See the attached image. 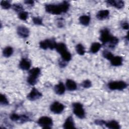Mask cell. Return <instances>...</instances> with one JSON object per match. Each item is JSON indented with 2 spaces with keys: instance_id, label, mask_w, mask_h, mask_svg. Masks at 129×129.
Listing matches in <instances>:
<instances>
[{
  "instance_id": "obj_26",
  "label": "cell",
  "mask_w": 129,
  "mask_h": 129,
  "mask_svg": "<svg viewBox=\"0 0 129 129\" xmlns=\"http://www.w3.org/2000/svg\"><path fill=\"white\" fill-rule=\"evenodd\" d=\"M102 56H103L104 58H106V59L110 60L114 55L111 52L107 50H105L102 52Z\"/></svg>"
},
{
  "instance_id": "obj_6",
  "label": "cell",
  "mask_w": 129,
  "mask_h": 129,
  "mask_svg": "<svg viewBox=\"0 0 129 129\" xmlns=\"http://www.w3.org/2000/svg\"><path fill=\"white\" fill-rule=\"evenodd\" d=\"M57 42H56L54 38L46 39L42 40L39 42V47L44 50H46L47 49H55L56 45Z\"/></svg>"
},
{
  "instance_id": "obj_22",
  "label": "cell",
  "mask_w": 129,
  "mask_h": 129,
  "mask_svg": "<svg viewBox=\"0 0 129 129\" xmlns=\"http://www.w3.org/2000/svg\"><path fill=\"white\" fill-rule=\"evenodd\" d=\"M14 50L13 48L11 46H8L4 48L3 51V54L5 57H10L13 53Z\"/></svg>"
},
{
  "instance_id": "obj_31",
  "label": "cell",
  "mask_w": 129,
  "mask_h": 129,
  "mask_svg": "<svg viewBox=\"0 0 129 129\" xmlns=\"http://www.w3.org/2000/svg\"><path fill=\"white\" fill-rule=\"evenodd\" d=\"M81 85L83 88L88 89V88H90L92 86V83L90 80L87 79V80H84L81 83Z\"/></svg>"
},
{
  "instance_id": "obj_30",
  "label": "cell",
  "mask_w": 129,
  "mask_h": 129,
  "mask_svg": "<svg viewBox=\"0 0 129 129\" xmlns=\"http://www.w3.org/2000/svg\"><path fill=\"white\" fill-rule=\"evenodd\" d=\"M0 104L2 105H7L9 104V101L5 94H1L0 95Z\"/></svg>"
},
{
  "instance_id": "obj_33",
  "label": "cell",
  "mask_w": 129,
  "mask_h": 129,
  "mask_svg": "<svg viewBox=\"0 0 129 129\" xmlns=\"http://www.w3.org/2000/svg\"><path fill=\"white\" fill-rule=\"evenodd\" d=\"M32 21L35 25H41L43 24V20L42 18L38 17H34L32 19Z\"/></svg>"
},
{
  "instance_id": "obj_34",
  "label": "cell",
  "mask_w": 129,
  "mask_h": 129,
  "mask_svg": "<svg viewBox=\"0 0 129 129\" xmlns=\"http://www.w3.org/2000/svg\"><path fill=\"white\" fill-rule=\"evenodd\" d=\"M20 115H19L17 113H12L10 116V118L12 121H19V119H20Z\"/></svg>"
},
{
  "instance_id": "obj_1",
  "label": "cell",
  "mask_w": 129,
  "mask_h": 129,
  "mask_svg": "<svg viewBox=\"0 0 129 129\" xmlns=\"http://www.w3.org/2000/svg\"><path fill=\"white\" fill-rule=\"evenodd\" d=\"M70 8V4L67 1H63L58 4H49L45 5V11L50 14L59 15L67 13Z\"/></svg>"
},
{
  "instance_id": "obj_8",
  "label": "cell",
  "mask_w": 129,
  "mask_h": 129,
  "mask_svg": "<svg viewBox=\"0 0 129 129\" xmlns=\"http://www.w3.org/2000/svg\"><path fill=\"white\" fill-rule=\"evenodd\" d=\"M112 35L107 28H104L100 31L99 40L102 44L108 43Z\"/></svg>"
},
{
  "instance_id": "obj_2",
  "label": "cell",
  "mask_w": 129,
  "mask_h": 129,
  "mask_svg": "<svg viewBox=\"0 0 129 129\" xmlns=\"http://www.w3.org/2000/svg\"><path fill=\"white\" fill-rule=\"evenodd\" d=\"M41 70L38 67L33 68L29 71L27 81L30 85H35L38 81V78L40 75Z\"/></svg>"
},
{
  "instance_id": "obj_5",
  "label": "cell",
  "mask_w": 129,
  "mask_h": 129,
  "mask_svg": "<svg viewBox=\"0 0 129 129\" xmlns=\"http://www.w3.org/2000/svg\"><path fill=\"white\" fill-rule=\"evenodd\" d=\"M37 123L43 128H51L53 124L52 119L47 116H43L39 118Z\"/></svg>"
},
{
  "instance_id": "obj_13",
  "label": "cell",
  "mask_w": 129,
  "mask_h": 129,
  "mask_svg": "<svg viewBox=\"0 0 129 129\" xmlns=\"http://www.w3.org/2000/svg\"><path fill=\"white\" fill-rule=\"evenodd\" d=\"M107 4L110 6H112L115 7L116 9H120L124 7V3L123 1L120 0H108L106 1Z\"/></svg>"
},
{
  "instance_id": "obj_20",
  "label": "cell",
  "mask_w": 129,
  "mask_h": 129,
  "mask_svg": "<svg viewBox=\"0 0 129 129\" xmlns=\"http://www.w3.org/2000/svg\"><path fill=\"white\" fill-rule=\"evenodd\" d=\"M101 46H102V44L99 42H93L91 45V46L90 48V51L93 54L96 53L99 51V50L101 47Z\"/></svg>"
},
{
  "instance_id": "obj_18",
  "label": "cell",
  "mask_w": 129,
  "mask_h": 129,
  "mask_svg": "<svg viewBox=\"0 0 129 129\" xmlns=\"http://www.w3.org/2000/svg\"><path fill=\"white\" fill-rule=\"evenodd\" d=\"M67 89L70 91H74L77 89V83L72 79H67L66 82Z\"/></svg>"
},
{
  "instance_id": "obj_9",
  "label": "cell",
  "mask_w": 129,
  "mask_h": 129,
  "mask_svg": "<svg viewBox=\"0 0 129 129\" xmlns=\"http://www.w3.org/2000/svg\"><path fill=\"white\" fill-rule=\"evenodd\" d=\"M42 96V94L40 91L36 88H33L27 95V98L30 101H35L40 99Z\"/></svg>"
},
{
  "instance_id": "obj_12",
  "label": "cell",
  "mask_w": 129,
  "mask_h": 129,
  "mask_svg": "<svg viewBox=\"0 0 129 129\" xmlns=\"http://www.w3.org/2000/svg\"><path fill=\"white\" fill-rule=\"evenodd\" d=\"M19 68L22 70L28 71L29 70L31 66V61L26 58H22L19 62Z\"/></svg>"
},
{
  "instance_id": "obj_17",
  "label": "cell",
  "mask_w": 129,
  "mask_h": 129,
  "mask_svg": "<svg viewBox=\"0 0 129 129\" xmlns=\"http://www.w3.org/2000/svg\"><path fill=\"white\" fill-rule=\"evenodd\" d=\"M104 125L110 129H119L120 125L118 121L115 120H111L108 121H105Z\"/></svg>"
},
{
  "instance_id": "obj_15",
  "label": "cell",
  "mask_w": 129,
  "mask_h": 129,
  "mask_svg": "<svg viewBox=\"0 0 129 129\" xmlns=\"http://www.w3.org/2000/svg\"><path fill=\"white\" fill-rule=\"evenodd\" d=\"M109 11L108 10H102L98 11L96 14V17L99 20H104L107 19L109 15Z\"/></svg>"
},
{
  "instance_id": "obj_3",
  "label": "cell",
  "mask_w": 129,
  "mask_h": 129,
  "mask_svg": "<svg viewBox=\"0 0 129 129\" xmlns=\"http://www.w3.org/2000/svg\"><path fill=\"white\" fill-rule=\"evenodd\" d=\"M74 114L79 118L83 119L86 116V113L83 105L80 102H74L72 104Z\"/></svg>"
},
{
  "instance_id": "obj_4",
  "label": "cell",
  "mask_w": 129,
  "mask_h": 129,
  "mask_svg": "<svg viewBox=\"0 0 129 129\" xmlns=\"http://www.w3.org/2000/svg\"><path fill=\"white\" fill-rule=\"evenodd\" d=\"M127 84L123 81H111L109 82L108 85V88L111 90H118L122 91L125 89L127 87Z\"/></svg>"
},
{
  "instance_id": "obj_29",
  "label": "cell",
  "mask_w": 129,
  "mask_h": 129,
  "mask_svg": "<svg viewBox=\"0 0 129 129\" xmlns=\"http://www.w3.org/2000/svg\"><path fill=\"white\" fill-rule=\"evenodd\" d=\"M12 7L15 12H18V13L24 11L23 7L22 5L20 4H14L12 5Z\"/></svg>"
},
{
  "instance_id": "obj_25",
  "label": "cell",
  "mask_w": 129,
  "mask_h": 129,
  "mask_svg": "<svg viewBox=\"0 0 129 129\" xmlns=\"http://www.w3.org/2000/svg\"><path fill=\"white\" fill-rule=\"evenodd\" d=\"M76 51L80 55H83L85 53V48L81 43H78L76 46Z\"/></svg>"
},
{
  "instance_id": "obj_11",
  "label": "cell",
  "mask_w": 129,
  "mask_h": 129,
  "mask_svg": "<svg viewBox=\"0 0 129 129\" xmlns=\"http://www.w3.org/2000/svg\"><path fill=\"white\" fill-rule=\"evenodd\" d=\"M62 127L63 128H65V129L76 128L74 118L72 117V116H71V115L69 116L66 119V120L62 125Z\"/></svg>"
},
{
  "instance_id": "obj_21",
  "label": "cell",
  "mask_w": 129,
  "mask_h": 129,
  "mask_svg": "<svg viewBox=\"0 0 129 129\" xmlns=\"http://www.w3.org/2000/svg\"><path fill=\"white\" fill-rule=\"evenodd\" d=\"M55 49L56 50V51L60 54L63 53V52L68 50L66 44L63 42L57 43Z\"/></svg>"
},
{
  "instance_id": "obj_23",
  "label": "cell",
  "mask_w": 129,
  "mask_h": 129,
  "mask_svg": "<svg viewBox=\"0 0 129 129\" xmlns=\"http://www.w3.org/2000/svg\"><path fill=\"white\" fill-rule=\"evenodd\" d=\"M118 42H119V39H118V38H117L115 36H112L110 40L108 43V47L111 49L114 48L118 43Z\"/></svg>"
},
{
  "instance_id": "obj_7",
  "label": "cell",
  "mask_w": 129,
  "mask_h": 129,
  "mask_svg": "<svg viewBox=\"0 0 129 129\" xmlns=\"http://www.w3.org/2000/svg\"><path fill=\"white\" fill-rule=\"evenodd\" d=\"M64 108L65 106L62 103L56 101L53 102L50 106V111L56 114L61 113L63 111Z\"/></svg>"
},
{
  "instance_id": "obj_19",
  "label": "cell",
  "mask_w": 129,
  "mask_h": 129,
  "mask_svg": "<svg viewBox=\"0 0 129 129\" xmlns=\"http://www.w3.org/2000/svg\"><path fill=\"white\" fill-rule=\"evenodd\" d=\"M79 21L81 25L85 26H87L90 23L91 18L89 15H82L79 17Z\"/></svg>"
},
{
  "instance_id": "obj_14",
  "label": "cell",
  "mask_w": 129,
  "mask_h": 129,
  "mask_svg": "<svg viewBox=\"0 0 129 129\" xmlns=\"http://www.w3.org/2000/svg\"><path fill=\"white\" fill-rule=\"evenodd\" d=\"M55 93L59 95H63L66 91V86L62 82H59L54 87Z\"/></svg>"
},
{
  "instance_id": "obj_32",
  "label": "cell",
  "mask_w": 129,
  "mask_h": 129,
  "mask_svg": "<svg viewBox=\"0 0 129 129\" xmlns=\"http://www.w3.org/2000/svg\"><path fill=\"white\" fill-rule=\"evenodd\" d=\"M30 120V117L26 114H21L19 122L21 123H25Z\"/></svg>"
},
{
  "instance_id": "obj_27",
  "label": "cell",
  "mask_w": 129,
  "mask_h": 129,
  "mask_svg": "<svg viewBox=\"0 0 129 129\" xmlns=\"http://www.w3.org/2000/svg\"><path fill=\"white\" fill-rule=\"evenodd\" d=\"M29 16V14L26 11H22L18 13V18L22 21H26Z\"/></svg>"
},
{
  "instance_id": "obj_36",
  "label": "cell",
  "mask_w": 129,
  "mask_h": 129,
  "mask_svg": "<svg viewBox=\"0 0 129 129\" xmlns=\"http://www.w3.org/2000/svg\"><path fill=\"white\" fill-rule=\"evenodd\" d=\"M105 120H102V119H96L94 121V123L96 124V125H104L105 123Z\"/></svg>"
},
{
  "instance_id": "obj_24",
  "label": "cell",
  "mask_w": 129,
  "mask_h": 129,
  "mask_svg": "<svg viewBox=\"0 0 129 129\" xmlns=\"http://www.w3.org/2000/svg\"><path fill=\"white\" fill-rule=\"evenodd\" d=\"M60 55L61 60L66 62L70 61L72 59V54L68 50L63 52L60 54Z\"/></svg>"
},
{
  "instance_id": "obj_10",
  "label": "cell",
  "mask_w": 129,
  "mask_h": 129,
  "mask_svg": "<svg viewBox=\"0 0 129 129\" xmlns=\"http://www.w3.org/2000/svg\"><path fill=\"white\" fill-rule=\"evenodd\" d=\"M17 33L20 37L26 38L29 36L30 30L25 26H19L17 28Z\"/></svg>"
},
{
  "instance_id": "obj_35",
  "label": "cell",
  "mask_w": 129,
  "mask_h": 129,
  "mask_svg": "<svg viewBox=\"0 0 129 129\" xmlns=\"http://www.w3.org/2000/svg\"><path fill=\"white\" fill-rule=\"evenodd\" d=\"M120 26L124 30H128V23L126 21L122 22L120 24Z\"/></svg>"
},
{
  "instance_id": "obj_28",
  "label": "cell",
  "mask_w": 129,
  "mask_h": 129,
  "mask_svg": "<svg viewBox=\"0 0 129 129\" xmlns=\"http://www.w3.org/2000/svg\"><path fill=\"white\" fill-rule=\"evenodd\" d=\"M0 5L1 7L5 10L9 9L12 7V5L10 2L8 1H1Z\"/></svg>"
},
{
  "instance_id": "obj_16",
  "label": "cell",
  "mask_w": 129,
  "mask_h": 129,
  "mask_svg": "<svg viewBox=\"0 0 129 129\" xmlns=\"http://www.w3.org/2000/svg\"><path fill=\"white\" fill-rule=\"evenodd\" d=\"M110 63L112 66L119 67L123 63V58L120 56H114L110 60Z\"/></svg>"
},
{
  "instance_id": "obj_37",
  "label": "cell",
  "mask_w": 129,
  "mask_h": 129,
  "mask_svg": "<svg viewBox=\"0 0 129 129\" xmlns=\"http://www.w3.org/2000/svg\"><path fill=\"white\" fill-rule=\"evenodd\" d=\"M24 3L27 5L32 6H33L34 4V1H31V0H27V1H25Z\"/></svg>"
}]
</instances>
